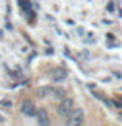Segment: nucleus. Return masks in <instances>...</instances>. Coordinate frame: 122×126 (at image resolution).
<instances>
[{
	"label": "nucleus",
	"mask_w": 122,
	"mask_h": 126,
	"mask_svg": "<svg viewBox=\"0 0 122 126\" xmlns=\"http://www.w3.org/2000/svg\"><path fill=\"white\" fill-rule=\"evenodd\" d=\"M51 95L55 98H60V100H63V98L66 97V90L63 89V87H56V89H51Z\"/></svg>",
	"instance_id": "6"
},
{
	"label": "nucleus",
	"mask_w": 122,
	"mask_h": 126,
	"mask_svg": "<svg viewBox=\"0 0 122 126\" xmlns=\"http://www.w3.org/2000/svg\"><path fill=\"white\" fill-rule=\"evenodd\" d=\"M66 79H68V70H66L64 67H61V65L55 67V70L51 72V80L53 82L60 84V82H64Z\"/></svg>",
	"instance_id": "5"
},
{
	"label": "nucleus",
	"mask_w": 122,
	"mask_h": 126,
	"mask_svg": "<svg viewBox=\"0 0 122 126\" xmlns=\"http://www.w3.org/2000/svg\"><path fill=\"white\" fill-rule=\"evenodd\" d=\"M64 121V126H83L84 125V111L81 108H74Z\"/></svg>",
	"instance_id": "2"
},
{
	"label": "nucleus",
	"mask_w": 122,
	"mask_h": 126,
	"mask_svg": "<svg viewBox=\"0 0 122 126\" xmlns=\"http://www.w3.org/2000/svg\"><path fill=\"white\" fill-rule=\"evenodd\" d=\"M121 116H122V115H121Z\"/></svg>",
	"instance_id": "8"
},
{
	"label": "nucleus",
	"mask_w": 122,
	"mask_h": 126,
	"mask_svg": "<svg viewBox=\"0 0 122 126\" xmlns=\"http://www.w3.org/2000/svg\"><path fill=\"white\" fill-rule=\"evenodd\" d=\"M35 120H36L38 126H51V118H50V113H48L46 108H36V115H35Z\"/></svg>",
	"instance_id": "3"
},
{
	"label": "nucleus",
	"mask_w": 122,
	"mask_h": 126,
	"mask_svg": "<svg viewBox=\"0 0 122 126\" xmlns=\"http://www.w3.org/2000/svg\"><path fill=\"white\" fill-rule=\"evenodd\" d=\"M20 110H22V113L25 116H28V118H35V115H36V107H35V103L31 100H23L22 105H20Z\"/></svg>",
	"instance_id": "4"
},
{
	"label": "nucleus",
	"mask_w": 122,
	"mask_h": 126,
	"mask_svg": "<svg viewBox=\"0 0 122 126\" xmlns=\"http://www.w3.org/2000/svg\"><path fill=\"white\" fill-rule=\"evenodd\" d=\"M74 100L71 97H64L63 100H60V105H58V116L66 120V118L71 115V111L74 110Z\"/></svg>",
	"instance_id": "1"
},
{
	"label": "nucleus",
	"mask_w": 122,
	"mask_h": 126,
	"mask_svg": "<svg viewBox=\"0 0 122 126\" xmlns=\"http://www.w3.org/2000/svg\"><path fill=\"white\" fill-rule=\"evenodd\" d=\"M50 90H51V87H41V89H38V97H46Z\"/></svg>",
	"instance_id": "7"
}]
</instances>
